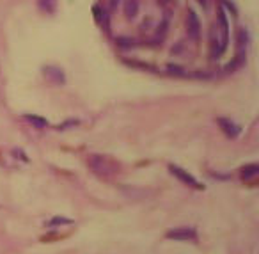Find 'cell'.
Segmentation results:
<instances>
[{
    "label": "cell",
    "mask_w": 259,
    "mask_h": 254,
    "mask_svg": "<svg viewBox=\"0 0 259 254\" xmlns=\"http://www.w3.org/2000/svg\"><path fill=\"white\" fill-rule=\"evenodd\" d=\"M87 166L100 178H110L119 172V166L107 155H89Z\"/></svg>",
    "instance_id": "cell-1"
},
{
    "label": "cell",
    "mask_w": 259,
    "mask_h": 254,
    "mask_svg": "<svg viewBox=\"0 0 259 254\" xmlns=\"http://www.w3.org/2000/svg\"><path fill=\"white\" fill-rule=\"evenodd\" d=\"M167 240H172V242H190V244H199V233H197L196 228L192 226H178V228H172L165 233Z\"/></svg>",
    "instance_id": "cell-2"
},
{
    "label": "cell",
    "mask_w": 259,
    "mask_h": 254,
    "mask_svg": "<svg viewBox=\"0 0 259 254\" xmlns=\"http://www.w3.org/2000/svg\"><path fill=\"white\" fill-rule=\"evenodd\" d=\"M169 171H171L172 176H176L178 180L186 187H192V189H196V190H204V185L197 180L196 176H192L188 171H185L183 167L179 166H174V164H169Z\"/></svg>",
    "instance_id": "cell-3"
},
{
    "label": "cell",
    "mask_w": 259,
    "mask_h": 254,
    "mask_svg": "<svg viewBox=\"0 0 259 254\" xmlns=\"http://www.w3.org/2000/svg\"><path fill=\"white\" fill-rule=\"evenodd\" d=\"M219 21H220V32H222V39H220V43H219V46H217L213 57H220V55L224 54L225 48H227V43H229V23H227V18H225L224 7H220Z\"/></svg>",
    "instance_id": "cell-4"
},
{
    "label": "cell",
    "mask_w": 259,
    "mask_h": 254,
    "mask_svg": "<svg viewBox=\"0 0 259 254\" xmlns=\"http://www.w3.org/2000/svg\"><path fill=\"white\" fill-rule=\"evenodd\" d=\"M217 123H219L220 130H222L225 135L229 137V139H236V137L239 135V132H241V128H239L235 121H231V119H225V117H219V119H217Z\"/></svg>",
    "instance_id": "cell-5"
},
{
    "label": "cell",
    "mask_w": 259,
    "mask_h": 254,
    "mask_svg": "<svg viewBox=\"0 0 259 254\" xmlns=\"http://www.w3.org/2000/svg\"><path fill=\"white\" fill-rule=\"evenodd\" d=\"M44 77L54 84H64L66 82V77H64L62 69L55 68V66H46V68H44Z\"/></svg>",
    "instance_id": "cell-6"
},
{
    "label": "cell",
    "mask_w": 259,
    "mask_h": 254,
    "mask_svg": "<svg viewBox=\"0 0 259 254\" xmlns=\"http://www.w3.org/2000/svg\"><path fill=\"white\" fill-rule=\"evenodd\" d=\"M186 25H188V36H190L192 39H197L199 38V20H197L196 13L194 11H188V18H186Z\"/></svg>",
    "instance_id": "cell-7"
},
{
    "label": "cell",
    "mask_w": 259,
    "mask_h": 254,
    "mask_svg": "<svg viewBox=\"0 0 259 254\" xmlns=\"http://www.w3.org/2000/svg\"><path fill=\"white\" fill-rule=\"evenodd\" d=\"M73 220L68 219V217H62V215H55L50 220L44 222V228H50V230H55V228H64V226H71Z\"/></svg>",
    "instance_id": "cell-8"
},
{
    "label": "cell",
    "mask_w": 259,
    "mask_h": 254,
    "mask_svg": "<svg viewBox=\"0 0 259 254\" xmlns=\"http://www.w3.org/2000/svg\"><path fill=\"white\" fill-rule=\"evenodd\" d=\"M23 119L27 123H30V125H32L34 128H38V130H43V128L48 127V121H46L44 117H41V116H34V114L30 116V114H25Z\"/></svg>",
    "instance_id": "cell-9"
},
{
    "label": "cell",
    "mask_w": 259,
    "mask_h": 254,
    "mask_svg": "<svg viewBox=\"0 0 259 254\" xmlns=\"http://www.w3.org/2000/svg\"><path fill=\"white\" fill-rule=\"evenodd\" d=\"M259 174V166L258 164H249V166H243L239 169V176L243 178V180H250V178H254V176Z\"/></svg>",
    "instance_id": "cell-10"
},
{
    "label": "cell",
    "mask_w": 259,
    "mask_h": 254,
    "mask_svg": "<svg viewBox=\"0 0 259 254\" xmlns=\"http://www.w3.org/2000/svg\"><path fill=\"white\" fill-rule=\"evenodd\" d=\"M38 5H40V9L44 11V13H55V7H57V0H38Z\"/></svg>",
    "instance_id": "cell-11"
},
{
    "label": "cell",
    "mask_w": 259,
    "mask_h": 254,
    "mask_svg": "<svg viewBox=\"0 0 259 254\" xmlns=\"http://www.w3.org/2000/svg\"><path fill=\"white\" fill-rule=\"evenodd\" d=\"M137 11H139L137 0H126V4H124V13H126L130 18H132V16L137 15Z\"/></svg>",
    "instance_id": "cell-12"
},
{
    "label": "cell",
    "mask_w": 259,
    "mask_h": 254,
    "mask_svg": "<svg viewBox=\"0 0 259 254\" xmlns=\"http://www.w3.org/2000/svg\"><path fill=\"white\" fill-rule=\"evenodd\" d=\"M77 125H79V121H68L64 125H59V130H66L68 127H77Z\"/></svg>",
    "instance_id": "cell-13"
}]
</instances>
